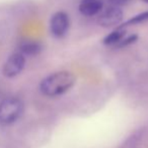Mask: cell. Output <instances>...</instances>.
Segmentation results:
<instances>
[{
  "label": "cell",
  "mask_w": 148,
  "mask_h": 148,
  "mask_svg": "<svg viewBox=\"0 0 148 148\" xmlns=\"http://www.w3.org/2000/svg\"><path fill=\"white\" fill-rule=\"evenodd\" d=\"M104 8L103 0H80L78 10L84 16H94L101 13Z\"/></svg>",
  "instance_id": "cell-6"
},
{
  "label": "cell",
  "mask_w": 148,
  "mask_h": 148,
  "mask_svg": "<svg viewBox=\"0 0 148 148\" xmlns=\"http://www.w3.org/2000/svg\"><path fill=\"white\" fill-rule=\"evenodd\" d=\"M126 35V30L125 28H119L117 27L116 29L107 34L103 39V43L105 45H110V47H116L119 42L121 41V39Z\"/></svg>",
  "instance_id": "cell-8"
},
{
  "label": "cell",
  "mask_w": 148,
  "mask_h": 148,
  "mask_svg": "<svg viewBox=\"0 0 148 148\" xmlns=\"http://www.w3.org/2000/svg\"><path fill=\"white\" fill-rule=\"evenodd\" d=\"M24 112V104L18 98L9 97L0 102V124L14 123Z\"/></svg>",
  "instance_id": "cell-2"
},
{
  "label": "cell",
  "mask_w": 148,
  "mask_h": 148,
  "mask_svg": "<svg viewBox=\"0 0 148 148\" xmlns=\"http://www.w3.org/2000/svg\"><path fill=\"white\" fill-rule=\"evenodd\" d=\"M70 27V18L66 12L57 11L50 19V32L56 38H62L67 34Z\"/></svg>",
  "instance_id": "cell-4"
},
{
  "label": "cell",
  "mask_w": 148,
  "mask_h": 148,
  "mask_svg": "<svg viewBox=\"0 0 148 148\" xmlns=\"http://www.w3.org/2000/svg\"><path fill=\"white\" fill-rule=\"evenodd\" d=\"M75 82L76 78L72 73L60 71L44 78L40 84V91L47 97H58L69 91Z\"/></svg>",
  "instance_id": "cell-1"
},
{
  "label": "cell",
  "mask_w": 148,
  "mask_h": 148,
  "mask_svg": "<svg viewBox=\"0 0 148 148\" xmlns=\"http://www.w3.org/2000/svg\"><path fill=\"white\" fill-rule=\"evenodd\" d=\"M42 51H43V45L38 40L28 39L22 41L18 45V51L26 57H36L42 53Z\"/></svg>",
  "instance_id": "cell-7"
},
{
  "label": "cell",
  "mask_w": 148,
  "mask_h": 148,
  "mask_svg": "<svg viewBox=\"0 0 148 148\" xmlns=\"http://www.w3.org/2000/svg\"><path fill=\"white\" fill-rule=\"evenodd\" d=\"M142 1H144L145 3H148V0H142Z\"/></svg>",
  "instance_id": "cell-12"
},
{
  "label": "cell",
  "mask_w": 148,
  "mask_h": 148,
  "mask_svg": "<svg viewBox=\"0 0 148 148\" xmlns=\"http://www.w3.org/2000/svg\"><path fill=\"white\" fill-rule=\"evenodd\" d=\"M131 0H109V3L111 5L114 6H118V7H121V6H124L126 4H128Z\"/></svg>",
  "instance_id": "cell-11"
},
{
  "label": "cell",
  "mask_w": 148,
  "mask_h": 148,
  "mask_svg": "<svg viewBox=\"0 0 148 148\" xmlns=\"http://www.w3.org/2000/svg\"><path fill=\"white\" fill-rule=\"evenodd\" d=\"M123 19H124V12L121 7L111 5L110 7L101 11V14L97 18V23L101 27L110 28L120 25Z\"/></svg>",
  "instance_id": "cell-5"
},
{
  "label": "cell",
  "mask_w": 148,
  "mask_h": 148,
  "mask_svg": "<svg viewBox=\"0 0 148 148\" xmlns=\"http://www.w3.org/2000/svg\"><path fill=\"white\" fill-rule=\"evenodd\" d=\"M148 21V10L147 11H143L141 13H138L136 15L132 16L130 19H128L127 21H125L124 23H121V25H119V28H126L128 26L131 25H136V24L144 23V22Z\"/></svg>",
  "instance_id": "cell-9"
},
{
  "label": "cell",
  "mask_w": 148,
  "mask_h": 148,
  "mask_svg": "<svg viewBox=\"0 0 148 148\" xmlns=\"http://www.w3.org/2000/svg\"><path fill=\"white\" fill-rule=\"evenodd\" d=\"M26 62V57L19 51L11 53L5 60L2 68V73L6 78H14L24 71Z\"/></svg>",
  "instance_id": "cell-3"
},
{
  "label": "cell",
  "mask_w": 148,
  "mask_h": 148,
  "mask_svg": "<svg viewBox=\"0 0 148 148\" xmlns=\"http://www.w3.org/2000/svg\"><path fill=\"white\" fill-rule=\"evenodd\" d=\"M137 39H138V35L137 34H131V35H127V36L125 35V36L121 39L120 42L116 45V47H118V49H123V47H129V45L136 42Z\"/></svg>",
  "instance_id": "cell-10"
}]
</instances>
